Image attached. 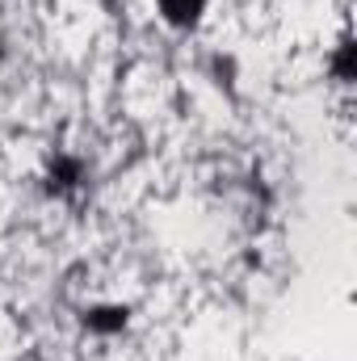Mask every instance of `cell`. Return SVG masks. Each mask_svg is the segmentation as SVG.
Returning a JSON list of instances; mask_svg holds the SVG:
<instances>
[{"instance_id": "cell-1", "label": "cell", "mask_w": 357, "mask_h": 361, "mask_svg": "<svg viewBox=\"0 0 357 361\" xmlns=\"http://www.w3.org/2000/svg\"><path fill=\"white\" fill-rule=\"evenodd\" d=\"M198 8H202V0H164V13H169L173 21H193Z\"/></svg>"}]
</instances>
